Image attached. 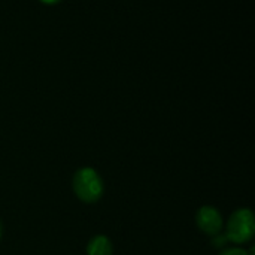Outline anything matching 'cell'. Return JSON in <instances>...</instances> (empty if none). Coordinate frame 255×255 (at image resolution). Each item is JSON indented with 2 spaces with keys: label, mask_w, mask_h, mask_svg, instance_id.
<instances>
[{
  "label": "cell",
  "mask_w": 255,
  "mask_h": 255,
  "mask_svg": "<svg viewBox=\"0 0 255 255\" xmlns=\"http://www.w3.org/2000/svg\"><path fill=\"white\" fill-rule=\"evenodd\" d=\"M196 224L202 233H205L208 236H215V235L221 233L223 215L215 206L205 205V206L199 208V211L196 214Z\"/></svg>",
  "instance_id": "3"
},
{
  "label": "cell",
  "mask_w": 255,
  "mask_h": 255,
  "mask_svg": "<svg viewBox=\"0 0 255 255\" xmlns=\"http://www.w3.org/2000/svg\"><path fill=\"white\" fill-rule=\"evenodd\" d=\"M1 235H3V226H1V221H0V239H1Z\"/></svg>",
  "instance_id": "8"
},
{
  "label": "cell",
  "mask_w": 255,
  "mask_h": 255,
  "mask_svg": "<svg viewBox=\"0 0 255 255\" xmlns=\"http://www.w3.org/2000/svg\"><path fill=\"white\" fill-rule=\"evenodd\" d=\"M72 188L75 196L84 203H96L105 193V184L99 172L93 167H81L72 178Z\"/></svg>",
  "instance_id": "1"
},
{
  "label": "cell",
  "mask_w": 255,
  "mask_h": 255,
  "mask_svg": "<svg viewBox=\"0 0 255 255\" xmlns=\"http://www.w3.org/2000/svg\"><path fill=\"white\" fill-rule=\"evenodd\" d=\"M42 3H45V4H57V3H60L61 0H40Z\"/></svg>",
  "instance_id": "7"
},
{
  "label": "cell",
  "mask_w": 255,
  "mask_h": 255,
  "mask_svg": "<svg viewBox=\"0 0 255 255\" xmlns=\"http://www.w3.org/2000/svg\"><path fill=\"white\" fill-rule=\"evenodd\" d=\"M226 242H227V238H226V235H215L214 236V241H212V244H214V247H217V248H220V247H224L226 245Z\"/></svg>",
  "instance_id": "6"
},
{
  "label": "cell",
  "mask_w": 255,
  "mask_h": 255,
  "mask_svg": "<svg viewBox=\"0 0 255 255\" xmlns=\"http://www.w3.org/2000/svg\"><path fill=\"white\" fill-rule=\"evenodd\" d=\"M112 253H114L112 241L105 235H96L87 244L88 255H112Z\"/></svg>",
  "instance_id": "4"
},
{
  "label": "cell",
  "mask_w": 255,
  "mask_h": 255,
  "mask_svg": "<svg viewBox=\"0 0 255 255\" xmlns=\"http://www.w3.org/2000/svg\"><path fill=\"white\" fill-rule=\"evenodd\" d=\"M255 235V215L248 208L236 209L230 218L227 220L226 226V238L227 241L242 245L253 241Z\"/></svg>",
  "instance_id": "2"
},
{
  "label": "cell",
  "mask_w": 255,
  "mask_h": 255,
  "mask_svg": "<svg viewBox=\"0 0 255 255\" xmlns=\"http://www.w3.org/2000/svg\"><path fill=\"white\" fill-rule=\"evenodd\" d=\"M220 255H248V251L244 250V248H239V247H235V248H229V250H224Z\"/></svg>",
  "instance_id": "5"
}]
</instances>
